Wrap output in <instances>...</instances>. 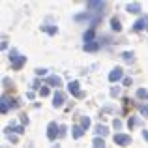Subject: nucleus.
<instances>
[{
    "label": "nucleus",
    "mask_w": 148,
    "mask_h": 148,
    "mask_svg": "<svg viewBox=\"0 0 148 148\" xmlns=\"http://www.w3.org/2000/svg\"><path fill=\"white\" fill-rule=\"evenodd\" d=\"M105 8V2H101V0H90V2H86V11L88 13H96V15H101L103 13V10Z\"/></svg>",
    "instance_id": "obj_1"
},
{
    "label": "nucleus",
    "mask_w": 148,
    "mask_h": 148,
    "mask_svg": "<svg viewBox=\"0 0 148 148\" xmlns=\"http://www.w3.org/2000/svg\"><path fill=\"white\" fill-rule=\"evenodd\" d=\"M41 30H45L47 34H56V26H51V25H47V26H41Z\"/></svg>",
    "instance_id": "obj_22"
},
{
    "label": "nucleus",
    "mask_w": 148,
    "mask_h": 148,
    "mask_svg": "<svg viewBox=\"0 0 148 148\" xmlns=\"http://www.w3.org/2000/svg\"><path fill=\"white\" fill-rule=\"evenodd\" d=\"M47 84H51V86H54V88H60L62 86V79L56 77V75H51V77H47Z\"/></svg>",
    "instance_id": "obj_8"
},
{
    "label": "nucleus",
    "mask_w": 148,
    "mask_h": 148,
    "mask_svg": "<svg viewBox=\"0 0 148 148\" xmlns=\"http://www.w3.org/2000/svg\"><path fill=\"white\" fill-rule=\"evenodd\" d=\"M124 84H126V86H130V84H131V79H130V77H126V79H124Z\"/></svg>",
    "instance_id": "obj_31"
},
{
    "label": "nucleus",
    "mask_w": 148,
    "mask_h": 148,
    "mask_svg": "<svg viewBox=\"0 0 148 148\" xmlns=\"http://www.w3.org/2000/svg\"><path fill=\"white\" fill-rule=\"evenodd\" d=\"M25 62H26V56H19L15 62H11V69H15V71H19V69L25 66Z\"/></svg>",
    "instance_id": "obj_10"
},
{
    "label": "nucleus",
    "mask_w": 148,
    "mask_h": 148,
    "mask_svg": "<svg viewBox=\"0 0 148 148\" xmlns=\"http://www.w3.org/2000/svg\"><path fill=\"white\" fill-rule=\"evenodd\" d=\"M124 77V69L122 68H114L111 73H109V81L111 83H116V81H120Z\"/></svg>",
    "instance_id": "obj_4"
},
{
    "label": "nucleus",
    "mask_w": 148,
    "mask_h": 148,
    "mask_svg": "<svg viewBox=\"0 0 148 148\" xmlns=\"http://www.w3.org/2000/svg\"><path fill=\"white\" fill-rule=\"evenodd\" d=\"M146 30H148V28H146Z\"/></svg>",
    "instance_id": "obj_34"
},
{
    "label": "nucleus",
    "mask_w": 148,
    "mask_h": 148,
    "mask_svg": "<svg viewBox=\"0 0 148 148\" xmlns=\"http://www.w3.org/2000/svg\"><path fill=\"white\" fill-rule=\"evenodd\" d=\"M94 38H96V34H94V28H88L86 32L83 34V40H84V43H92V41H96Z\"/></svg>",
    "instance_id": "obj_9"
},
{
    "label": "nucleus",
    "mask_w": 148,
    "mask_h": 148,
    "mask_svg": "<svg viewBox=\"0 0 148 148\" xmlns=\"http://www.w3.org/2000/svg\"><path fill=\"white\" fill-rule=\"evenodd\" d=\"M8 111H10V103H8V98L4 96L2 98V114H8Z\"/></svg>",
    "instance_id": "obj_18"
},
{
    "label": "nucleus",
    "mask_w": 148,
    "mask_h": 148,
    "mask_svg": "<svg viewBox=\"0 0 148 148\" xmlns=\"http://www.w3.org/2000/svg\"><path fill=\"white\" fill-rule=\"evenodd\" d=\"M127 11H130V13H141V4H139V2L127 4Z\"/></svg>",
    "instance_id": "obj_11"
},
{
    "label": "nucleus",
    "mask_w": 148,
    "mask_h": 148,
    "mask_svg": "<svg viewBox=\"0 0 148 148\" xmlns=\"http://www.w3.org/2000/svg\"><path fill=\"white\" fill-rule=\"evenodd\" d=\"M94 131H96V135H98V137H99V135H101V137H105V135L109 133L107 126H101V124H99V126H96V127H94Z\"/></svg>",
    "instance_id": "obj_13"
},
{
    "label": "nucleus",
    "mask_w": 148,
    "mask_h": 148,
    "mask_svg": "<svg viewBox=\"0 0 148 148\" xmlns=\"http://www.w3.org/2000/svg\"><path fill=\"white\" fill-rule=\"evenodd\" d=\"M81 126H83L84 130L90 127V118H88V116H83V118H81Z\"/></svg>",
    "instance_id": "obj_23"
},
{
    "label": "nucleus",
    "mask_w": 148,
    "mask_h": 148,
    "mask_svg": "<svg viewBox=\"0 0 148 148\" xmlns=\"http://www.w3.org/2000/svg\"><path fill=\"white\" fill-rule=\"evenodd\" d=\"M56 137H60V126H56V122H49L47 126V139L54 141Z\"/></svg>",
    "instance_id": "obj_2"
},
{
    "label": "nucleus",
    "mask_w": 148,
    "mask_h": 148,
    "mask_svg": "<svg viewBox=\"0 0 148 148\" xmlns=\"http://www.w3.org/2000/svg\"><path fill=\"white\" fill-rule=\"evenodd\" d=\"M112 126H114V130H122V122H120L118 118H114V120H112Z\"/></svg>",
    "instance_id": "obj_26"
},
{
    "label": "nucleus",
    "mask_w": 148,
    "mask_h": 148,
    "mask_svg": "<svg viewBox=\"0 0 148 148\" xmlns=\"http://www.w3.org/2000/svg\"><path fill=\"white\" fill-rule=\"evenodd\" d=\"M122 58L126 62H133V53H131V51H126V53H122Z\"/></svg>",
    "instance_id": "obj_21"
},
{
    "label": "nucleus",
    "mask_w": 148,
    "mask_h": 148,
    "mask_svg": "<svg viewBox=\"0 0 148 148\" xmlns=\"http://www.w3.org/2000/svg\"><path fill=\"white\" fill-rule=\"evenodd\" d=\"M68 88H69V92H71L73 96H77V98H83V92L79 90V83H77V81L69 83V84H68Z\"/></svg>",
    "instance_id": "obj_6"
},
{
    "label": "nucleus",
    "mask_w": 148,
    "mask_h": 148,
    "mask_svg": "<svg viewBox=\"0 0 148 148\" xmlns=\"http://www.w3.org/2000/svg\"><path fill=\"white\" fill-rule=\"evenodd\" d=\"M143 137H145V141H148V131H143Z\"/></svg>",
    "instance_id": "obj_33"
},
{
    "label": "nucleus",
    "mask_w": 148,
    "mask_h": 148,
    "mask_svg": "<svg viewBox=\"0 0 148 148\" xmlns=\"http://www.w3.org/2000/svg\"><path fill=\"white\" fill-rule=\"evenodd\" d=\"M139 111L143 116H148V105H139Z\"/></svg>",
    "instance_id": "obj_25"
},
{
    "label": "nucleus",
    "mask_w": 148,
    "mask_h": 148,
    "mask_svg": "<svg viewBox=\"0 0 148 148\" xmlns=\"http://www.w3.org/2000/svg\"><path fill=\"white\" fill-rule=\"evenodd\" d=\"M111 28L114 30V32H120V30H122V25H120V21H118L116 17L111 19Z\"/></svg>",
    "instance_id": "obj_16"
},
{
    "label": "nucleus",
    "mask_w": 148,
    "mask_h": 148,
    "mask_svg": "<svg viewBox=\"0 0 148 148\" xmlns=\"http://www.w3.org/2000/svg\"><path fill=\"white\" fill-rule=\"evenodd\" d=\"M137 98L139 99H148V90H145V88H139V90H137Z\"/></svg>",
    "instance_id": "obj_19"
},
{
    "label": "nucleus",
    "mask_w": 148,
    "mask_h": 148,
    "mask_svg": "<svg viewBox=\"0 0 148 148\" xmlns=\"http://www.w3.org/2000/svg\"><path fill=\"white\" fill-rule=\"evenodd\" d=\"M36 73H38L40 77H41V75H47V69H43V68H38V69H36Z\"/></svg>",
    "instance_id": "obj_28"
},
{
    "label": "nucleus",
    "mask_w": 148,
    "mask_h": 148,
    "mask_svg": "<svg viewBox=\"0 0 148 148\" xmlns=\"http://www.w3.org/2000/svg\"><path fill=\"white\" fill-rule=\"evenodd\" d=\"M4 131H6V133H11V131H13V133H23L25 127H23V126H8Z\"/></svg>",
    "instance_id": "obj_14"
},
{
    "label": "nucleus",
    "mask_w": 148,
    "mask_h": 148,
    "mask_svg": "<svg viewBox=\"0 0 148 148\" xmlns=\"http://www.w3.org/2000/svg\"><path fill=\"white\" fill-rule=\"evenodd\" d=\"M2 83H4V86H6V88H8V86H10V84H11V81H10V79H4V81H2Z\"/></svg>",
    "instance_id": "obj_32"
},
{
    "label": "nucleus",
    "mask_w": 148,
    "mask_h": 148,
    "mask_svg": "<svg viewBox=\"0 0 148 148\" xmlns=\"http://www.w3.org/2000/svg\"><path fill=\"white\" fill-rule=\"evenodd\" d=\"M99 41H92V43H84V51H88V53H94V51L99 49Z\"/></svg>",
    "instance_id": "obj_12"
},
{
    "label": "nucleus",
    "mask_w": 148,
    "mask_h": 148,
    "mask_svg": "<svg viewBox=\"0 0 148 148\" xmlns=\"http://www.w3.org/2000/svg\"><path fill=\"white\" fill-rule=\"evenodd\" d=\"M83 135H84V127L83 126H75L73 127V137L75 139H81Z\"/></svg>",
    "instance_id": "obj_15"
},
{
    "label": "nucleus",
    "mask_w": 148,
    "mask_h": 148,
    "mask_svg": "<svg viewBox=\"0 0 148 148\" xmlns=\"http://www.w3.org/2000/svg\"><path fill=\"white\" fill-rule=\"evenodd\" d=\"M66 135V126H60V137H64Z\"/></svg>",
    "instance_id": "obj_30"
},
{
    "label": "nucleus",
    "mask_w": 148,
    "mask_h": 148,
    "mask_svg": "<svg viewBox=\"0 0 148 148\" xmlns=\"http://www.w3.org/2000/svg\"><path fill=\"white\" fill-rule=\"evenodd\" d=\"M145 28H148V17H141L139 21H135V25H133V30H145Z\"/></svg>",
    "instance_id": "obj_5"
},
{
    "label": "nucleus",
    "mask_w": 148,
    "mask_h": 148,
    "mask_svg": "<svg viewBox=\"0 0 148 148\" xmlns=\"http://www.w3.org/2000/svg\"><path fill=\"white\" fill-rule=\"evenodd\" d=\"M139 124H141V118H135V116L127 120V126H130V130H131V127H135V126H139Z\"/></svg>",
    "instance_id": "obj_20"
},
{
    "label": "nucleus",
    "mask_w": 148,
    "mask_h": 148,
    "mask_svg": "<svg viewBox=\"0 0 148 148\" xmlns=\"http://www.w3.org/2000/svg\"><path fill=\"white\" fill-rule=\"evenodd\" d=\"M40 96H41V98H45V96H49V88H47V86L40 88Z\"/></svg>",
    "instance_id": "obj_27"
},
{
    "label": "nucleus",
    "mask_w": 148,
    "mask_h": 148,
    "mask_svg": "<svg viewBox=\"0 0 148 148\" xmlns=\"http://www.w3.org/2000/svg\"><path fill=\"white\" fill-rule=\"evenodd\" d=\"M114 143L118 146H127L131 143V137H130V135H124V133H116L114 135Z\"/></svg>",
    "instance_id": "obj_3"
},
{
    "label": "nucleus",
    "mask_w": 148,
    "mask_h": 148,
    "mask_svg": "<svg viewBox=\"0 0 148 148\" xmlns=\"http://www.w3.org/2000/svg\"><path fill=\"white\" fill-rule=\"evenodd\" d=\"M53 105H54V107H62V105H64V94H62L60 90H56V92H54Z\"/></svg>",
    "instance_id": "obj_7"
},
{
    "label": "nucleus",
    "mask_w": 148,
    "mask_h": 148,
    "mask_svg": "<svg viewBox=\"0 0 148 148\" xmlns=\"http://www.w3.org/2000/svg\"><path fill=\"white\" fill-rule=\"evenodd\" d=\"M118 94H120V88H118V86L111 90V96H112V98H114V96H118Z\"/></svg>",
    "instance_id": "obj_29"
},
{
    "label": "nucleus",
    "mask_w": 148,
    "mask_h": 148,
    "mask_svg": "<svg viewBox=\"0 0 148 148\" xmlns=\"http://www.w3.org/2000/svg\"><path fill=\"white\" fill-rule=\"evenodd\" d=\"M92 146H94V148H105V143H103V139L96 137L94 141H92Z\"/></svg>",
    "instance_id": "obj_17"
},
{
    "label": "nucleus",
    "mask_w": 148,
    "mask_h": 148,
    "mask_svg": "<svg viewBox=\"0 0 148 148\" xmlns=\"http://www.w3.org/2000/svg\"><path fill=\"white\" fill-rule=\"evenodd\" d=\"M19 56H21V54H17V51H15V49H11V51H10V60H11V62H15Z\"/></svg>",
    "instance_id": "obj_24"
}]
</instances>
